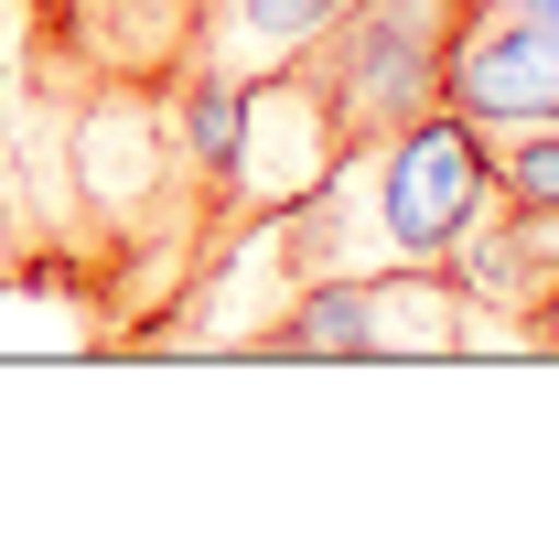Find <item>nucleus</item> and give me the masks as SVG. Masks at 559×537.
<instances>
[{
	"instance_id": "nucleus-1",
	"label": "nucleus",
	"mask_w": 559,
	"mask_h": 537,
	"mask_svg": "<svg viewBox=\"0 0 559 537\" xmlns=\"http://www.w3.org/2000/svg\"><path fill=\"white\" fill-rule=\"evenodd\" d=\"M452 22L463 0H355L345 22L280 65L312 108V140H323V183L355 172L377 140H399L419 108H441V55H452Z\"/></svg>"
},
{
	"instance_id": "nucleus-2",
	"label": "nucleus",
	"mask_w": 559,
	"mask_h": 537,
	"mask_svg": "<svg viewBox=\"0 0 559 537\" xmlns=\"http://www.w3.org/2000/svg\"><path fill=\"white\" fill-rule=\"evenodd\" d=\"M377 194H366V226H377V268H441L495 204V172H485V140L463 130L452 108H419L399 140H377L355 162Z\"/></svg>"
},
{
	"instance_id": "nucleus-3",
	"label": "nucleus",
	"mask_w": 559,
	"mask_h": 537,
	"mask_svg": "<svg viewBox=\"0 0 559 537\" xmlns=\"http://www.w3.org/2000/svg\"><path fill=\"white\" fill-rule=\"evenodd\" d=\"M441 108L474 140L559 130V44L538 33L527 0H463L452 55H441Z\"/></svg>"
},
{
	"instance_id": "nucleus-4",
	"label": "nucleus",
	"mask_w": 559,
	"mask_h": 537,
	"mask_svg": "<svg viewBox=\"0 0 559 537\" xmlns=\"http://www.w3.org/2000/svg\"><path fill=\"white\" fill-rule=\"evenodd\" d=\"M237 355H270V366H388L377 355V290H366V268L290 279V312H270L259 334H237Z\"/></svg>"
},
{
	"instance_id": "nucleus-5",
	"label": "nucleus",
	"mask_w": 559,
	"mask_h": 537,
	"mask_svg": "<svg viewBox=\"0 0 559 537\" xmlns=\"http://www.w3.org/2000/svg\"><path fill=\"white\" fill-rule=\"evenodd\" d=\"M355 0H205V33H194V55L226 75H280V65H301L334 22H345Z\"/></svg>"
},
{
	"instance_id": "nucleus-6",
	"label": "nucleus",
	"mask_w": 559,
	"mask_h": 537,
	"mask_svg": "<svg viewBox=\"0 0 559 537\" xmlns=\"http://www.w3.org/2000/svg\"><path fill=\"white\" fill-rule=\"evenodd\" d=\"M485 172L506 204H559V130H516V140H485Z\"/></svg>"
},
{
	"instance_id": "nucleus-7",
	"label": "nucleus",
	"mask_w": 559,
	"mask_h": 537,
	"mask_svg": "<svg viewBox=\"0 0 559 537\" xmlns=\"http://www.w3.org/2000/svg\"><path fill=\"white\" fill-rule=\"evenodd\" d=\"M527 11H538V33H549V44H559V0H527Z\"/></svg>"
}]
</instances>
